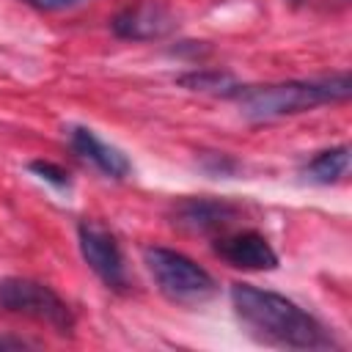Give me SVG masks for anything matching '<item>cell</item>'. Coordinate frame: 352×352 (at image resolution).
Returning <instances> with one entry per match:
<instances>
[{"label": "cell", "mask_w": 352, "mask_h": 352, "mask_svg": "<svg viewBox=\"0 0 352 352\" xmlns=\"http://www.w3.org/2000/svg\"><path fill=\"white\" fill-rule=\"evenodd\" d=\"M352 94L349 72H338L319 80H289L267 85H239L231 96L248 121H278L322 104L346 102Z\"/></svg>", "instance_id": "7a4b0ae2"}, {"label": "cell", "mask_w": 352, "mask_h": 352, "mask_svg": "<svg viewBox=\"0 0 352 352\" xmlns=\"http://www.w3.org/2000/svg\"><path fill=\"white\" fill-rule=\"evenodd\" d=\"M305 179L314 184H336L349 173V146H333L319 151L305 165Z\"/></svg>", "instance_id": "30bf717a"}, {"label": "cell", "mask_w": 352, "mask_h": 352, "mask_svg": "<svg viewBox=\"0 0 352 352\" xmlns=\"http://www.w3.org/2000/svg\"><path fill=\"white\" fill-rule=\"evenodd\" d=\"M143 261H146V267H148L157 289L170 302H179V305H201V302L212 300L214 292H217L214 278L201 264H195L190 256H184L179 250L154 245V248H146L143 250Z\"/></svg>", "instance_id": "3957f363"}, {"label": "cell", "mask_w": 352, "mask_h": 352, "mask_svg": "<svg viewBox=\"0 0 352 352\" xmlns=\"http://www.w3.org/2000/svg\"><path fill=\"white\" fill-rule=\"evenodd\" d=\"M69 143L74 148V154H80L82 160H88L91 165H96L104 176L110 179H124L132 170V162L126 160V154L110 143H104L94 129L88 126H72L69 129Z\"/></svg>", "instance_id": "9c48e42d"}, {"label": "cell", "mask_w": 352, "mask_h": 352, "mask_svg": "<svg viewBox=\"0 0 352 352\" xmlns=\"http://www.w3.org/2000/svg\"><path fill=\"white\" fill-rule=\"evenodd\" d=\"M22 3H28V6H33L38 11H63V8H72V6H77L82 0H22Z\"/></svg>", "instance_id": "4fadbf2b"}, {"label": "cell", "mask_w": 352, "mask_h": 352, "mask_svg": "<svg viewBox=\"0 0 352 352\" xmlns=\"http://www.w3.org/2000/svg\"><path fill=\"white\" fill-rule=\"evenodd\" d=\"M179 85L190 88V91H201V94H223V96H234L239 82L217 69H204V72H190L179 77Z\"/></svg>", "instance_id": "8fae6325"}, {"label": "cell", "mask_w": 352, "mask_h": 352, "mask_svg": "<svg viewBox=\"0 0 352 352\" xmlns=\"http://www.w3.org/2000/svg\"><path fill=\"white\" fill-rule=\"evenodd\" d=\"M231 305L236 319L242 322L245 333L267 346L280 349H327L336 346L327 327L300 308L294 300L253 286V283H234L231 286Z\"/></svg>", "instance_id": "6da1fadb"}, {"label": "cell", "mask_w": 352, "mask_h": 352, "mask_svg": "<svg viewBox=\"0 0 352 352\" xmlns=\"http://www.w3.org/2000/svg\"><path fill=\"white\" fill-rule=\"evenodd\" d=\"M28 168H30L38 179H44L47 184H52V187H58V190H66V187H69V173H66L60 165L50 162V160H33Z\"/></svg>", "instance_id": "7c38bea8"}, {"label": "cell", "mask_w": 352, "mask_h": 352, "mask_svg": "<svg viewBox=\"0 0 352 352\" xmlns=\"http://www.w3.org/2000/svg\"><path fill=\"white\" fill-rule=\"evenodd\" d=\"M30 346L25 338H8V336H0V349H25Z\"/></svg>", "instance_id": "5bb4252c"}, {"label": "cell", "mask_w": 352, "mask_h": 352, "mask_svg": "<svg viewBox=\"0 0 352 352\" xmlns=\"http://www.w3.org/2000/svg\"><path fill=\"white\" fill-rule=\"evenodd\" d=\"M0 308L22 314L28 319L44 322L60 336H72L74 316L72 308L47 286L30 278H3L0 280Z\"/></svg>", "instance_id": "277c9868"}, {"label": "cell", "mask_w": 352, "mask_h": 352, "mask_svg": "<svg viewBox=\"0 0 352 352\" xmlns=\"http://www.w3.org/2000/svg\"><path fill=\"white\" fill-rule=\"evenodd\" d=\"M77 242H80V253L85 258V264L94 270V275L116 292H124L129 286L126 278V264H124V253L116 242V236L96 220H82L77 226Z\"/></svg>", "instance_id": "5b68a950"}, {"label": "cell", "mask_w": 352, "mask_h": 352, "mask_svg": "<svg viewBox=\"0 0 352 352\" xmlns=\"http://www.w3.org/2000/svg\"><path fill=\"white\" fill-rule=\"evenodd\" d=\"M214 253L236 267V270H250V272H264V270H275L278 267V253L272 250V245L267 242L264 234L245 228V231H223L214 239Z\"/></svg>", "instance_id": "52a82bcc"}, {"label": "cell", "mask_w": 352, "mask_h": 352, "mask_svg": "<svg viewBox=\"0 0 352 352\" xmlns=\"http://www.w3.org/2000/svg\"><path fill=\"white\" fill-rule=\"evenodd\" d=\"M176 14L162 0H135L116 11L110 30L126 41H154L176 30Z\"/></svg>", "instance_id": "8992f818"}, {"label": "cell", "mask_w": 352, "mask_h": 352, "mask_svg": "<svg viewBox=\"0 0 352 352\" xmlns=\"http://www.w3.org/2000/svg\"><path fill=\"white\" fill-rule=\"evenodd\" d=\"M239 209L223 198H184L173 209V226L190 234H223L236 220Z\"/></svg>", "instance_id": "ba28073f"}]
</instances>
